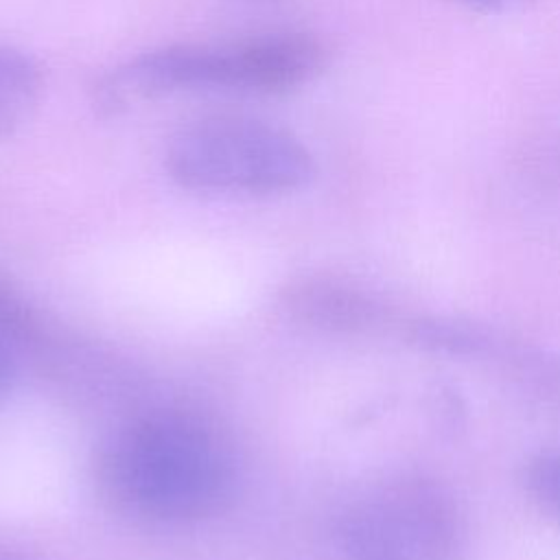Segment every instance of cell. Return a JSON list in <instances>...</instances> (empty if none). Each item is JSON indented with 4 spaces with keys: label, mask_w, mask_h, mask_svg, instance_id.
Listing matches in <instances>:
<instances>
[{
    "label": "cell",
    "mask_w": 560,
    "mask_h": 560,
    "mask_svg": "<svg viewBox=\"0 0 560 560\" xmlns=\"http://www.w3.org/2000/svg\"><path fill=\"white\" fill-rule=\"evenodd\" d=\"M407 337L422 348L448 354H481L490 346V339L481 328L442 317L409 322Z\"/></svg>",
    "instance_id": "obj_8"
},
{
    "label": "cell",
    "mask_w": 560,
    "mask_h": 560,
    "mask_svg": "<svg viewBox=\"0 0 560 560\" xmlns=\"http://www.w3.org/2000/svg\"><path fill=\"white\" fill-rule=\"evenodd\" d=\"M96 481L116 510L192 521L230 503L234 468L221 440L201 420L155 411L120 429L98 451Z\"/></svg>",
    "instance_id": "obj_1"
},
{
    "label": "cell",
    "mask_w": 560,
    "mask_h": 560,
    "mask_svg": "<svg viewBox=\"0 0 560 560\" xmlns=\"http://www.w3.org/2000/svg\"><path fill=\"white\" fill-rule=\"evenodd\" d=\"M166 168L188 190L269 197L308 184L315 162L306 144L280 125L252 116H208L171 138Z\"/></svg>",
    "instance_id": "obj_2"
},
{
    "label": "cell",
    "mask_w": 560,
    "mask_h": 560,
    "mask_svg": "<svg viewBox=\"0 0 560 560\" xmlns=\"http://www.w3.org/2000/svg\"><path fill=\"white\" fill-rule=\"evenodd\" d=\"M13 381V357L11 341L0 332V398L7 396Z\"/></svg>",
    "instance_id": "obj_10"
},
{
    "label": "cell",
    "mask_w": 560,
    "mask_h": 560,
    "mask_svg": "<svg viewBox=\"0 0 560 560\" xmlns=\"http://www.w3.org/2000/svg\"><path fill=\"white\" fill-rule=\"evenodd\" d=\"M328 61V44L311 33H276L210 46V88L282 94L311 83Z\"/></svg>",
    "instance_id": "obj_3"
},
{
    "label": "cell",
    "mask_w": 560,
    "mask_h": 560,
    "mask_svg": "<svg viewBox=\"0 0 560 560\" xmlns=\"http://www.w3.org/2000/svg\"><path fill=\"white\" fill-rule=\"evenodd\" d=\"M42 94V68L20 48L0 44V136L13 133Z\"/></svg>",
    "instance_id": "obj_6"
},
{
    "label": "cell",
    "mask_w": 560,
    "mask_h": 560,
    "mask_svg": "<svg viewBox=\"0 0 560 560\" xmlns=\"http://www.w3.org/2000/svg\"><path fill=\"white\" fill-rule=\"evenodd\" d=\"M368 505L409 560H459L464 518L453 494L435 479L402 475Z\"/></svg>",
    "instance_id": "obj_4"
},
{
    "label": "cell",
    "mask_w": 560,
    "mask_h": 560,
    "mask_svg": "<svg viewBox=\"0 0 560 560\" xmlns=\"http://www.w3.org/2000/svg\"><path fill=\"white\" fill-rule=\"evenodd\" d=\"M475 9H483V11H492V9H501L505 7L510 0H462Z\"/></svg>",
    "instance_id": "obj_11"
},
{
    "label": "cell",
    "mask_w": 560,
    "mask_h": 560,
    "mask_svg": "<svg viewBox=\"0 0 560 560\" xmlns=\"http://www.w3.org/2000/svg\"><path fill=\"white\" fill-rule=\"evenodd\" d=\"M341 549L346 560H409L368 503L343 518Z\"/></svg>",
    "instance_id": "obj_7"
},
{
    "label": "cell",
    "mask_w": 560,
    "mask_h": 560,
    "mask_svg": "<svg viewBox=\"0 0 560 560\" xmlns=\"http://www.w3.org/2000/svg\"><path fill=\"white\" fill-rule=\"evenodd\" d=\"M525 486L532 499L551 516L560 518V453H538L525 470Z\"/></svg>",
    "instance_id": "obj_9"
},
{
    "label": "cell",
    "mask_w": 560,
    "mask_h": 560,
    "mask_svg": "<svg viewBox=\"0 0 560 560\" xmlns=\"http://www.w3.org/2000/svg\"><path fill=\"white\" fill-rule=\"evenodd\" d=\"M282 308L300 324L337 335H368L385 326V306L365 289L330 278L304 276L278 293Z\"/></svg>",
    "instance_id": "obj_5"
}]
</instances>
